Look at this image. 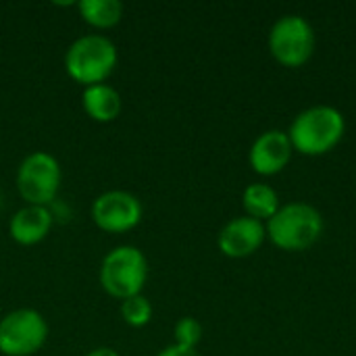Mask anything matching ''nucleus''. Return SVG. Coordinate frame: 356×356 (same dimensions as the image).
Here are the masks:
<instances>
[{
	"label": "nucleus",
	"mask_w": 356,
	"mask_h": 356,
	"mask_svg": "<svg viewBox=\"0 0 356 356\" xmlns=\"http://www.w3.org/2000/svg\"><path fill=\"white\" fill-rule=\"evenodd\" d=\"M119 63L117 44L104 33H83L65 52L67 75L83 88L106 83Z\"/></svg>",
	"instance_id": "nucleus-1"
},
{
	"label": "nucleus",
	"mask_w": 356,
	"mask_h": 356,
	"mask_svg": "<svg viewBox=\"0 0 356 356\" xmlns=\"http://www.w3.org/2000/svg\"><path fill=\"white\" fill-rule=\"evenodd\" d=\"M346 131L342 113L334 106H311L302 111L290 125L288 138L292 148L307 156H321L334 150Z\"/></svg>",
	"instance_id": "nucleus-2"
},
{
	"label": "nucleus",
	"mask_w": 356,
	"mask_h": 356,
	"mask_svg": "<svg viewBox=\"0 0 356 356\" xmlns=\"http://www.w3.org/2000/svg\"><path fill=\"white\" fill-rule=\"evenodd\" d=\"M148 259L146 254L131 244H121L111 248L100 263L98 280L102 290L117 298L125 300L131 296L142 294L146 282H148Z\"/></svg>",
	"instance_id": "nucleus-3"
},
{
	"label": "nucleus",
	"mask_w": 356,
	"mask_h": 356,
	"mask_svg": "<svg viewBox=\"0 0 356 356\" xmlns=\"http://www.w3.org/2000/svg\"><path fill=\"white\" fill-rule=\"evenodd\" d=\"M267 238L273 246L286 252H300L311 248L323 234L321 213L305 202H290L280 207V211L265 225Z\"/></svg>",
	"instance_id": "nucleus-4"
},
{
	"label": "nucleus",
	"mask_w": 356,
	"mask_h": 356,
	"mask_svg": "<svg viewBox=\"0 0 356 356\" xmlns=\"http://www.w3.org/2000/svg\"><path fill=\"white\" fill-rule=\"evenodd\" d=\"M63 167L58 159L46 150L29 152L17 167L15 186L25 204L52 207L60 192Z\"/></svg>",
	"instance_id": "nucleus-5"
},
{
	"label": "nucleus",
	"mask_w": 356,
	"mask_h": 356,
	"mask_svg": "<svg viewBox=\"0 0 356 356\" xmlns=\"http://www.w3.org/2000/svg\"><path fill=\"white\" fill-rule=\"evenodd\" d=\"M50 327L35 309H13L0 317V355L33 356L48 342Z\"/></svg>",
	"instance_id": "nucleus-6"
},
{
	"label": "nucleus",
	"mask_w": 356,
	"mask_h": 356,
	"mask_svg": "<svg viewBox=\"0 0 356 356\" xmlns=\"http://www.w3.org/2000/svg\"><path fill=\"white\" fill-rule=\"evenodd\" d=\"M315 50V33L309 21L300 15H286L275 21L269 31L271 56L290 69L302 67Z\"/></svg>",
	"instance_id": "nucleus-7"
},
{
	"label": "nucleus",
	"mask_w": 356,
	"mask_h": 356,
	"mask_svg": "<svg viewBox=\"0 0 356 356\" xmlns=\"http://www.w3.org/2000/svg\"><path fill=\"white\" fill-rule=\"evenodd\" d=\"M90 217L94 225L106 234H127L140 225L144 207L142 200L127 190H106L94 198Z\"/></svg>",
	"instance_id": "nucleus-8"
},
{
	"label": "nucleus",
	"mask_w": 356,
	"mask_h": 356,
	"mask_svg": "<svg viewBox=\"0 0 356 356\" xmlns=\"http://www.w3.org/2000/svg\"><path fill=\"white\" fill-rule=\"evenodd\" d=\"M265 238L267 229L263 221H257L252 217H236L221 227L217 236V246L229 259H244L254 254L263 246Z\"/></svg>",
	"instance_id": "nucleus-9"
},
{
	"label": "nucleus",
	"mask_w": 356,
	"mask_h": 356,
	"mask_svg": "<svg viewBox=\"0 0 356 356\" xmlns=\"http://www.w3.org/2000/svg\"><path fill=\"white\" fill-rule=\"evenodd\" d=\"M292 142L288 138L286 131L280 129H269L265 134H261L254 144L250 146V167L254 173L259 175H275L280 171H284L292 159Z\"/></svg>",
	"instance_id": "nucleus-10"
},
{
	"label": "nucleus",
	"mask_w": 356,
	"mask_h": 356,
	"mask_svg": "<svg viewBox=\"0 0 356 356\" xmlns=\"http://www.w3.org/2000/svg\"><path fill=\"white\" fill-rule=\"evenodd\" d=\"M54 225V213L50 207L23 204L8 219V236L19 246H35L48 238Z\"/></svg>",
	"instance_id": "nucleus-11"
},
{
	"label": "nucleus",
	"mask_w": 356,
	"mask_h": 356,
	"mask_svg": "<svg viewBox=\"0 0 356 356\" xmlns=\"http://www.w3.org/2000/svg\"><path fill=\"white\" fill-rule=\"evenodd\" d=\"M81 106L86 115L96 123H111L121 115L123 100L117 88L111 83L88 86L81 92Z\"/></svg>",
	"instance_id": "nucleus-12"
},
{
	"label": "nucleus",
	"mask_w": 356,
	"mask_h": 356,
	"mask_svg": "<svg viewBox=\"0 0 356 356\" xmlns=\"http://www.w3.org/2000/svg\"><path fill=\"white\" fill-rule=\"evenodd\" d=\"M75 8L83 23L94 29H111L121 23L125 6L119 0H79Z\"/></svg>",
	"instance_id": "nucleus-13"
},
{
	"label": "nucleus",
	"mask_w": 356,
	"mask_h": 356,
	"mask_svg": "<svg viewBox=\"0 0 356 356\" xmlns=\"http://www.w3.org/2000/svg\"><path fill=\"white\" fill-rule=\"evenodd\" d=\"M242 207L246 211V217L269 221L280 211V196L267 184H250L242 194Z\"/></svg>",
	"instance_id": "nucleus-14"
},
{
	"label": "nucleus",
	"mask_w": 356,
	"mask_h": 356,
	"mask_svg": "<svg viewBox=\"0 0 356 356\" xmlns=\"http://www.w3.org/2000/svg\"><path fill=\"white\" fill-rule=\"evenodd\" d=\"M121 317L134 330L146 327L152 321V302L144 294L125 298L121 300Z\"/></svg>",
	"instance_id": "nucleus-15"
},
{
	"label": "nucleus",
	"mask_w": 356,
	"mask_h": 356,
	"mask_svg": "<svg viewBox=\"0 0 356 356\" xmlns=\"http://www.w3.org/2000/svg\"><path fill=\"white\" fill-rule=\"evenodd\" d=\"M173 338L177 346L184 348H196L202 340V325L198 319L194 317H181L177 319L175 327H173Z\"/></svg>",
	"instance_id": "nucleus-16"
},
{
	"label": "nucleus",
	"mask_w": 356,
	"mask_h": 356,
	"mask_svg": "<svg viewBox=\"0 0 356 356\" xmlns=\"http://www.w3.org/2000/svg\"><path fill=\"white\" fill-rule=\"evenodd\" d=\"M156 356H200L196 348H184V346H177V344H171V346H165Z\"/></svg>",
	"instance_id": "nucleus-17"
},
{
	"label": "nucleus",
	"mask_w": 356,
	"mask_h": 356,
	"mask_svg": "<svg viewBox=\"0 0 356 356\" xmlns=\"http://www.w3.org/2000/svg\"><path fill=\"white\" fill-rule=\"evenodd\" d=\"M86 356H121L115 348H111V346H98V348H92L90 353Z\"/></svg>",
	"instance_id": "nucleus-18"
},
{
	"label": "nucleus",
	"mask_w": 356,
	"mask_h": 356,
	"mask_svg": "<svg viewBox=\"0 0 356 356\" xmlns=\"http://www.w3.org/2000/svg\"><path fill=\"white\" fill-rule=\"evenodd\" d=\"M0 207H2V196H0Z\"/></svg>",
	"instance_id": "nucleus-19"
}]
</instances>
